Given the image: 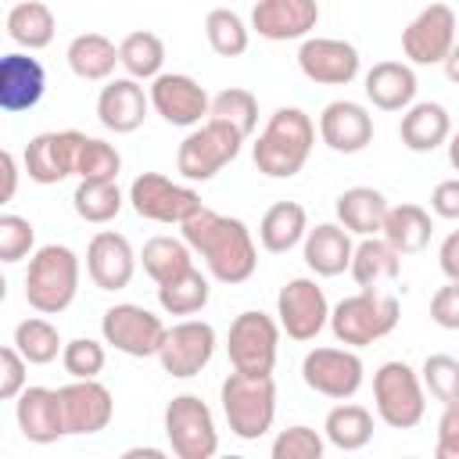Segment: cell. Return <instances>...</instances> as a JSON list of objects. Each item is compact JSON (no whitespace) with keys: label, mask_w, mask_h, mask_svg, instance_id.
Masks as SVG:
<instances>
[{"label":"cell","mask_w":459,"mask_h":459,"mask_svg":"<svg viewBox=\"0 0 459 459\" xmlns=\"http://www.w3.org/2000/svg\"><path fill=\"white\" fill-rule=\"evenodd\" d=\"M179 230H183V240L190 244V251L201 255V262H204L212 280H219V283H244V280L255 276L258 247H255L251 230L240 219L212 212V208H201Z\"/></svg>","instance_id":"1"},{"label":"cell","mask_w":459,"mask_h":459,"mask_svg":"<svg viewBox=\"0 0 459 459\" xmlns=\"http://www.w3.org/2000/svg\"><path fill=\"white\" fill-rule=\"evenodd\" d=\"M316 147V122L301 108H276L258 133L251 158L255 169L269 179H290L305 169L308 154Z\"/></svg>","instance_id":"2"},{"label":"cell","mask_w":459,"mask_h":459,"mask_svg":"<svg viewBox=\"0 0 459 459\" xmlns=\"http://www.w3.org/2000/svg\"><path fill=\"white\" fill-rule=\"evenodd\" d=\"M79 255L65 244H43L25 269V301L43 316H61L79 294Z\"/></svg>","instance_id":"3"},{"label":"cell","mask_w":459,"mask_h":459,"mask_svg":"<svg viewBox=\"0 0 459 459\" xmlns=\"http://www.w3.org/2000/svg\"><path fill=\"white\" fill-rule=\"evenodd\" d=\"M219 402H222V416L230 423V434H237L240 441H258L262 434L273 430V420H276L273 373L255 377V373L233 369L219 387Z\"/></svg>","instance_id":"4"},{"label":"cell","mask_w":459,"mask_h":459,"mask_svg":"<svg viewBox=\"0 0 459 459\" xmlns=\"http://www.w3.org/2000/svg\"><path fill=\"white\" fill-rule=\"evenodd\" d=\"M398 326V298L384 290H359L330 308V330L337 344L366 348Z\"/></svg>","instance_id":"5"},{"label":"cell","mask_w":459,"mask_h":459,"mask_svg":"<svg viewBox=\"0 0 459 459\" xmlns=\"http://www.w3.org/2000/svg\"><path fill=\"white\" fill-rule=\"evenodd\" d=\"M373 405L391 430H412L416 423H423V412H427L423 377L402 359L384 362L373 373Z\"/></svg>","instance_id":"6"},{"label":"cell","mask_w":459,"mask_h":459,"mask_svg":"<svg viewBox=\"0 0 459 459\" xmlns=\"http://www.w3.org/2000/svg\"><path fill=\"white\" fill-rule=\"evenodd\" d=\"M240 147H244V136L233 126H226L219 118H208V122L194 126L186 133V140L179 143L176 172L190 183H208L240 154Z\"/></svg>","instance_id":"7"},{"label":"cell","mask_w":459,"mask_h":459,"mask_svg":"<svg viewBox=\"0 0 459 459\" xmlns=\"http://www.w3.org/2000/svg\"><path fill=\"white\" fill-rule=\"evenodd\" d=\"M129 204L140 219L165 222V226H183L190 215H197L204 208L201 194L194 186L176 183L161 172H140L129 183Z\"/></svg>","instance_id":"8"},{"label":"cell","mask_w":459,"mask_h":459,"mask_svg":"<svg viewBox=\"0 0 459 459\" xmlns=\"http://www.w3.org/2000/svg\"><path fill=\"white\" fill-rule=\"evenodd\" d=\"M226 351H230V366L240 373H255V377H269L276 366V351H280V319L265 316V312H240L230 323L226 333Z\"/></svg>","instance_id":"9"},{"label":"cell","mask_w":459,"mask_h":459,"mask_svg":"<svg viewBox=\"0 0 459 459\" xmlns=\"http://www.w3.org/2000/svg\"><path fill=\"white\" fill-rule=\"evenodd\" d=\"M165 437L179 459H212L219 452L212 409L197 394H176L165 405Z\"/></svg>","instance_id":"10"},{"label":"cell","mask_w":459,"mask_h":459,"mask_svg":"<svg viewBox=\"0 0 459 459\" xmlns=\"http://www.w3.org/2000/svg\"><path fill=\"white\" fill-rule=\"evenodd\" d=\"M165 330L169 326L161 323V316H154L151 308L133 305V301L111 305L100 316L104 344H111L115 351H122L129 359H151V355H158V348L165 341Z\"/></svg>","instance_id":"11"},{"label":"cell","mask_w":459,"mask_h":459,"mask_svg":"<svg viewBox=\"0 0 459 459\" xmlns=\"http://www.w3.org/2000/svg\"><path fill=\"white\" fill-rule=\"evenodd\" d=\"M301 380L308 384V391L333 398V402H344L362 387L366 366H362L359 351L348 344L344 348H312L301 359Z\"/></svg>","instance_id":"12"},{"label":"cell","mask_w":459,"mask_h":459,"mask_svg":"<svg viewBox=\"0 0 459 459\" xmlns=\"http://www.w3.org/2000/svg\"><path fill=\"white\" fill-rule=\"evenodd\" d=\"M276 316H280V330L290 341H316L319 330L330 323V305L316 280L294 276L276 294Z\"/></svg>","instance_id":"13"},{"label":"cell","mask_w":459,"mask_h":459,"mask_svg":"<svg viewBox=\"0 0 459 459\" xmlns=\"http://www.w3.org/2000/svg\"><path fill=\"white\" fill-rule=\"evenodd\" d=\"M147 93H151V108L169 126L194 129V126L208 122V115H212V97H208V90L194 75L161 72L158 79H151V90Z\"/></svg>","instance_id":"14"},{"label":"cell","mask_w":459,"mask_h":459,"mask_svg":"<svg viewBox=\"0 0 459 459\" xmlns=\"http://www.w3.org/2000/svg\"><path fill=\"white\" fill-rule=\"evenodd\" d=\"M455 11L448 4H427L405 29H402V50L412 65H445V57L455 47Z\"/></svg>","instance_id":"15"},{"label":"cell","mask_w":459,"mask_h":459,"mask_svg":"<svg viewBox=\"0 0 459 459\" xmlns=\"http://www.w3.org/2000/svg\"><path fill=\"white\" fill-rule=\"evenodd\" d=\"M212 355H215V330H212V323L183 319V323L165 330V341H161L154 359L161 362V369L169 377L186 380V377H197L212 362Z\"/></svg>","instance_id":"16"},{"label":"cell","mask_w":459,"mask_h":459,"mask_svg":"<svg viewBox=\"0 0 459 459\" xmlns=\"http://www.w3.org/2000/svg\"><path fill=\"white\" fill-rule=\"evenodd\" d=\"M86 133L79 129H50V133H36L25 143L22 165L29 172L32 183L39 186H54L68 176H75V161H79V143Z\"/></svg>","instance_id":"17"},{"label":"cell","mask_w":459,"mask_h":459,"mask_svg":"<svg viewBox=\"0 0 459 459\" xmlns=\"http://www.w3.org/2000/svg\"><path fill=\"white\" fill-rule=\"evenodd\" d=\"M298 68L319 86H348L359 75V50L348 39L308 36L298 47Z\"/></svg>","instance_id":"18"},{"label":"cell","mask_w":459,"mask_h":459,"mask_svg":"<svg viewBox=\"0 0 459 459\" xmlns=\"http://www.w3.org/2000/svg\"><path fill=\"white\" fill-rule=\"evenodd\" d=\"M316 22H319L316 0H258L251 7V29L273 43L308 39Z\"/></svg>","instance_id":"19"},{"label":"cell","mask_w":459,"mask_h":459,"mask_svg":"<svg viewBox=\"0 0 459 459\" xmlns=\"http://www.w3.org/2000/svg\"><path fill=\"white\" fill-rule=\"evenodd\" d=\"M14 420H18L22 437L32 445H54L57 437L68 434L61 391H54V387H25L14 398Z\"/></svg>","instance_id":"20"},{"label":"cell","mask_w":459,"mask_h":459,"mask_svg":"<svg viewBox=\"0 0 459 459\" xmlns=\"http://www.w3.org/2000/svg\"><path fill=\"white\" fill-rule=\"evenodd\" d=\"M86 273H90L93 287H100V290H122V287H129V280L136 273V251H133V244L122 233H115V230L93 233V240L86 247Z\"/></svg>","instance_id":"21"},{"label":"cell","mask_w":459,"mask_h":459,"mask_svg":"<svg viewBox=\"0 0 459 459\" xmlns=\"http://www.w3.org/2000/svg\"><path fill=\"white\" fill-rule=\"evenodd\" d=\"M319 140L337 154H359L373 143V115L359 100H330L319 115Z\"/></svg>","instance_id":"22"},{"label":"cell","mask_w":459,"mask_h":459,"mask_svg":"<svg viewBox=\"0 0 459 459\" xmlns=\"http://www.w3.org/2000/svg\"><path fill=\"white\" fill-rule=\"evenodd\" d=\"M57 391H61V409H65L68 434H97L111 423L115 398L100 380H72Z\"/></svg>","instance_id":"23"},{"label":"cell","mask_w":459,"mask_h":459,"mask_svg":"<svg viewBox=\"0 0 459 459\" xmlns=\"http://www.w3.org/2000/svg\"><path fill=\"white\" fill-rule=\"evenodd\" d=\"M43 90H47V72L36 57L22 50H11L0 57V108L7 115L36 108L43 100Z\"/></svg>","instance_id":"24"},{"label":"cell","mask_w":459,"mask_h":459,"mask_svg":"<svg viewBox=\"0 0 459 459\" xmlns=\"http://www.w3.org/2000/svg\"><path fill=\"white\" fill-rule=\"evenodd\" d=\"M151 93H143L140 79H108V86L97 93V118L108 133H136L147 118Z\"/></svg>","instance_id":"25"},{"label":"cell","mask_w":459,"mask_h":459,"mask_svg":"<svg viewBox=\"0 0 459 459\" xmlns=\"http://www.w3.org/2000/svg\"><path fill=\"white\" fill-rule=\"evenodd\" d=\"M398 136H402V147L412 151V154H430L437 151L441 143H448L452 136V118L445 111V104L437 100H420V104H409L402 122H398Z\"/></svg>","instance_id":"26"},{"label":"cell","mask_w":459,"mask_h":459,"mask_svg":"<svg viewBox=\"0 0 459 459\" xmlns=\"http://www.w3.org/2000/svg\"><path fill=\"white\" fill-rule=\"evenodd\" d=\"M366 100L380 111H405L416 100V72L405 61H377L362 79Z\"/></svg>","instance_id":"27"},{"label":"cell","mask_w":459,"mask_h":459,"mask_svg":"<svg viewBox=\"0 0 459 459\" xmlns=\"http://www.w3.org/2000/svg\"><path fill=\"white\" fill-rule=\"evenodd\" d=\"M301 244H305L301 247L305 251V265L316 276H341L351 265V255H355L351 233L341 222H319V226H312Z\"/></svg>","instance_id":"28"},{"label":"cell","mask_w":459,"mask_h":459,"mask_svg":"<svg viewBox=\"0 0 459 459\" xmlns=\"http://www.w3.org/2000/svg\"><path fill=\"white\" fill-rule=\"evenodd\" d=\"M351 280L362 290H380L384 283H394L402 273V255L384 240V237H362L355 244L351 265H348Z\"/></svg>","instance_id":"29"},{"label":"cell","mask_w":459,"mask_h":459,"mask_svg":"<svg viewBox=\"0 0 459 459\" xmlns=\"http://www.w3.org/2000/svg\"><path fill=\"white\" fill-rule=\"evenodd\" d=\"M387 197L373 186H348L333 212H337V222L348 230V233H359V237H377L384 230V219H387Z\"/></svg>","instance_id":"30"},{"label":"cell","mask_w":459,"mask_h":459,"mask_svg":"<svg viewBox=\"0 0 459 459\" xmlns=\"http://www.w3.org/2000/svg\"><path fill=\"white\" fill-rule=\"evenodd\" d=\"M305 233H308V212L298 201H276L258 222V240L269 255H287L305 240Z\"/></svg>","instance_id":"31"},{"label":"cell","mask_w":459,"mask_h":459,"mask_svg":"<svg viewBox=\"0 0 459 459\" xmlns=\"http://www.w3.org/2000/svg\"><path fill=\"white\" fill-rule=\"evenodd\" d=\"M430 233H434L430 212L420 208V204H409V201L405 204H391L387 219H384V230H380V237L398 255H420L430 244Z\"/></svg>","instance_id":"32"},{"label":"cell","mask_w":459,"mask_h":459,"mask_svg":"<svg viewBox=\"0 0 459 459\" xmlns=\"http://www.w3.org/2000/svg\"><path fill=\"white\" fill-rule=\"evenodd\" d=\"M4 29H7V39L18 43L22 50H43L50 47L54 32H57V22H54V11L39 0H18L7 18H4Z\"/></svg>","instance_id":"33"},{"label":"cell","mask_w":459,"mask_h":459,"mask_svg":"<svg viewBox=\"0 0 459 459\" xmlns=\"http://www.w3.org/2000/svg\"><path fill=\"white\" fill-rule=\"evenodd\" d=\"M68 68L86 82H108L118 61V47L104 32H82L68 43Z\"/></svg>","instance_id":"34"},{"label":"cell","mask_w":459,"mask_h":459,"mask_svg":"<svg viewBox=\"0 0 459 459\" xmlns=\"http://www.w3.org/2000/svg\"><path fill=\"white\" fill-rule=\"evenodd\" d=\"M323 434L333 448L341 452H359L373 441V412L366 405H355V402H341L326 412L323 420Z\"/></svg>","instance_id":"35"},{"label":"cell","mask_w":459,"mask_h":459,"mask_svg":"<svg viewBox=\"0 0 459 459\" xmlns=\"http://www.w3.org/2000/svg\"><path fill=\"white\" fill-rule=\"evenodd\" d=\"M126 201H129V197H122V190H118L115 179H79V186H75V194H72L75 215H79L82 222H93V226L111 222V219L122 212Z\"/></svg>","instance_id":"36"},{"label":"cell","mask_w":459,"mask_h":459,"mask_svg":"<svg viewBox=\"0 0 459 459\" xmlns=\"http://www.w3.org/2000/svg\"><path fill=\"white\" fill-rule=\"evenodd\" d=\"M208 294H212L208 276L197 265H190L186 273L158 283V305L169 316H194V312H201L208 305Z\"/></svg>","instance_id":"37"},{"label":"cell","mask_w":459,"mask_h":459,"mask_svg":"<svg viewBox=\"0 0 459 459\" xmlns=\"http://www.w3.org/2000/svg\"><path fill=\"white\" fill-rule=\"evenodd\" d=\"M118 61L129 79H158L165 65V43L158 32L136 29L118 43Z\"/></svg>","instance_id":"38"},{"label":"cell","mask_w":459,"mask_h":459,"mask_svg":"<svg viewBox=\"0 0 459 459\" xmlns=\"http://www.w3.org/2000/svg\"><path fill=\"white\" fill-rule=\"evenodd\" d=\"M140 262H143V273H147L154 283H165V280H172V276H179V273H186V269L194 265V251H190L186 240L161 233V237H151V240L143 244Z\"/></svg>","instance_id":"39"},{"label":"cell","mask_w":459,"mask_h":459,"mask_svg":"<svg viewBox=\"0 0 459 459\" xmlns=\"http://www.w3.org/2000/svg\"><path fill=\"white\" fill-rule=\"evenodd\" d=\"M11 344L29 359V366H47V362H54L65 351V341H61L57 326L50 319H43V312L22 319L14 326V341Z\"/></svg>","instance_id":"40"},{"label":"cell","mask_w":459,"mask_h":459,"mask_svg":"<svg viewBox=\"0 0 459 459\" xmlns=\"http://www.w3.org/2000/svg\"><path fill=\"white\" fill-rule=\"evenodd\" d=\"M204 36H208V47L219 54V57H240L251 43V29L244 25V18L230 7H212L208 18H204Z\"/></svg>","instance_id":"41"},{"label":"cell","mask_w":459,"mask_h":459,"mask_svg":"<svg viewBox=\"0 0 459 459\" xmlns=\"http://www.w3.org/2000/svg\"><path fill=\"white\" fill-rule=\"evenodd\" d=\"M208 118H219V122L233 126L247 140L255 133V126H258V100H255L251 90L230 86V90H222V93L212 97V115Z\"/></svg>","instance_id":"42"},{"label":"cell","mask_w":459,"mask_h":459,"mask_svg":"<svg viewBox=\"0 0 459 459\" xmlns=\"http://www.w3.org/2000/svg\"><path fill=\"white\" fill-rule=\"evenodd\" d=\"M118 172H122V154L115 151V143L100 136H82L75 176L79 179H118Z\"/></svg>","instance_id":"43"},{"label":"cell","mask_w":459,"mask_h":459,"mask_svg":"<svg viewBox=\"0 0 459 459\" xmlns=\"http://www.w3.org/2000/svg\"><path fill=\"white\" fill-rule=\"evenodd\" d=\"M104 362H108V351L93 337H75L61 351V366L72 380H97L104 373Z\"/></svg>","instance_id":"44"},{"label":"cell","mask_w":459,"mask_h":459,"mask_svg":"<svg viewBox=\"0 0 459 459\" xmlns=\"http://www.w3.org/2000/svg\"><path fill=\"white\" fill-rule=\"evenodd\" d=\"M420 377H423V387L430 391V398H437L441 405H455L459 402V359L427 355Z\"/></svg>","instance_id":"45"},{"label":"cell","mask_w":459,"mask_h":459,"mask_svg":"<svg viewBox=\"0 0 459 459\" xmlns=\"http://www.w3.org/2000/svg\"><path fill=\"white\" fill-rule=\"evenodd\" d=\"M323 434L305 427V423H294L287 430H280L273 437V459H323Z\"/></svg>","instance_id":"46"},{"label":"cell","mask_w":459,"mask_h":459,"mask_svg":"<svg viewBox=\"0 0 459 459\" xmlns=\"http://www.w3.org/2000/svg\"><path fill=\"white\" fill-rule=\"evenodd\" d=\"M32 244H36V230L25 215H14V212H4L0 215V262L14 265L22 258L32 255Z\"/></svg>","instance_id":"47"},{"label":"cell","mask_w":459,"mask_h":459,"mask_svg":"<svg viewBox=\"0 0 459 459\" xmlns=\"http://www.w3.org/2000/svg\"><path fill=\"white\" fill-rule=\"evenodd\" d=\"M25 373H29V359L14 344L0 348V398L4 402H14L29 387L25 384Z\"/></svg>","instance_id":"48"},{"label":"cell","mask_w":459,"mask_h":459,"mask_svg":"<svg viewBox=\"0 0 459 459\" xmlns=\"http://www.w3.org/2000/svg\"><path fill=\"white\" fill-rule=\"evenodd\" d=\"M430 319L441 330H459V280H448L430 298Z\"/></svg>","instance_id":"49"},{"label":"cell","mask_w":459,"mask_h":459,"mask_svg":"<svg viewBox=\"0 0 459 459\" xmlns=\"http://www.w3.org/2000/svg\"><path fill=\"white\" fill-rule=\"evenodd\" d=\"M437 459H459V402L445 405L441 420H437V445H434Z\"/></svg>","instance_id":"50"},{"label":"cell","mask_w":459,"mask_h":459,"mask_svg":"<svg viewBox=\"0 0 459 459\" xmlns=\"http://www.w3.org/2000/svg\"><path fill=\"white\" fill-rule=\"evenodd\" d=\"M430 212L437 219H459V176L455 179H441L434 190H430Z\"/></svg>","instance_id":"51"},{"label":"cell","mask_w":459,"mask_h":459,"mask_svg":"<svg viewBox=\"0 0 459 459\" xmlns=\"http://www.w3.org/2000/svg\"><path fill=\"white\" fill-rule=\"evenodd\" d=\"M437 265L448 280H459V230H452L437 247Z\"/></svg>","instance_id":"52"},{"label":"cell","mask_w":459,"mask_h":459,"mask_svg":"<svg viewBox=\"0 0 459 459\" xmlns=\"http://www.w3.org/2000/svg\"><path fill=\"white\" fill-rule=\"evenodd\" d=\"M0 169H4L0 204H11L14 201V190H18V158H14V151H0Z\"/></svg>","instance_id":"53"},{"label":"cell","mask_w":459,"mask_h":459,"mask_svg":"<svg viewBox=\"0 0 459 459\" xmlns=\"http://www.w3.org/2000/svg\"><path fill=\"white\" fill-rule=\"evenodd\" d=\"M445 75H448L452 82H459V39H455V47H452V54L445 57Z\"/></svg>","instance_id":"54"},{"label":"cell","mask_w":459,"mask_h":459,"mask_svg":"<svg viewBox=\"0 0 459 459\" xmlns=\"http://www.w3.org/2000/svg\"><path fill=\"white\" fill-rule=\"evenodd\" d=\"M126 459H165V452L161 448H129Z\"/></svg>","instance_id":"55"},{"label":"cell","mask_w":459,"mask_h":459,"mask_svg":"<svg viewBox=\"0 0 459 459\" xmlns=\"http://www.w3.org/2000/svg\"><path fill=\"white\" fill-rule=\"evenodd\" d=\"M448 165L459 172V133H452V136H448Z\"/></svg>","instance_id":"56"}]
</instances>
